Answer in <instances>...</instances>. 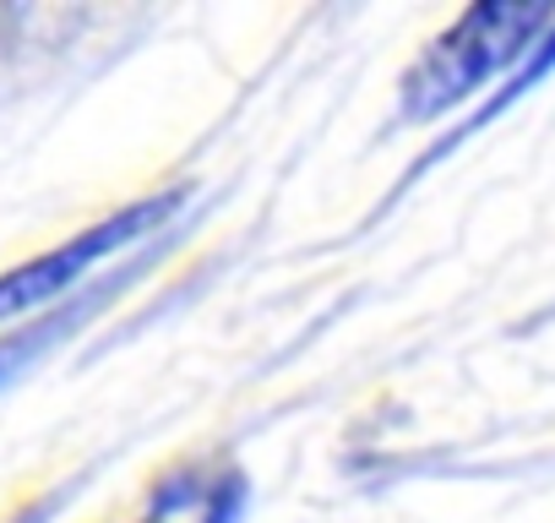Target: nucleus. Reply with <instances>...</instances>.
I'll use <instances>...</instances> for the list:
<instances>
[{"mask_svg":"<svg viewBox=\"0 0 555 523\" xmlns=\"http://www.w3.org/2000/svg\"><path fill=\"white\" fill-rule=\"evenodd\" d=\"M550 23H555V0H479V7L457 12L403 72L398 82L403 120L425 126L457 110L463 99H474L485 82L512 77Z\"/></svg>","mask_w":555,"mask_h":523,"instance_id":"nucleus-1","label":"nucleus"},{"mask_svg":"<svg viewBox=\"0 0 555 523\" xmlns=\"http://www.w3.org/2000/svg\"><path fill=\"white\" fill-rule=\"evenodd\" d=\"M185 202H191V186H169V191L137 196V202H126V207L93 218V224L77 229L72 240H61V245H50V251L17 262V268H7V273H0V328L50 311L61 295H72V290L99 268V262H109V256L131 251L142 234L164 229Z\"/></svg>","mask_w":555,"mask_h":523,"instance_id":"nucleus-2","label":"nucleus"},{"mask_svg":"<svg viewBox=\"0 0 555 523\" xmlns=\"http://www.w3.org/2000/svg\"><path fill=\"white\" fill-rule=\"evenodd\" d=\"M250 480L229 458H180L153 474L137 523H240Z\"/></svg>","mask_w":555,"mask_h":523,"instance_id":"nucleus-3","label":"nucleus"},{"mask_svg":"<svg viewBox=\"0 0 555 523\" xmlns=\"http://www.w3.org/2000/svg\"><path fill=\"white\" fill-rule=\"evenodd\" d=\"M544 72H555V23H550V28H544V39H539V44L528 50V61H522V66H517V72H512V77H506V82H501V88H495V93H490V99H485V104L474 110V115H468V126H463L457 137H447V142H441L436 153L457 148V142H463L468 131H479L485 120H495V115H501V110H506L512 99H522V93H528V88H533V82H539Z\"/></svg>","mask_w":555,"mask_h":523,"instance_id":"nucleus-4","label":"nucleus"},{"mask_svg":"<svg viewBox=\"0 0 555 523\" xmlns=\"http://www.w3.org/2000/svg\"><path fill=\"white\" fill-rule=\"evenodd\" d=\"M77 317V306H61L55 317H44V322H34V328H23V333H12V339H0V382H7L39 344H50V339H61L66 333V322Z\"/></svg>","mask_w":555,"mask_h":523,"instance_id":"nucleus-5","label":"nucleus"}]
</instances>
